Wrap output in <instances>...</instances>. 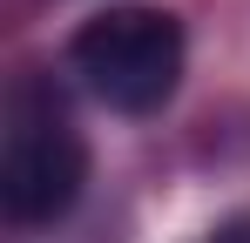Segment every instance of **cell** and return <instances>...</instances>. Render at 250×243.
<instances>
[{
    "label": "cell",
    "mask_w": 250,
    "mask_h": 243,
    "mask_svg": "<svg viewBox=\"0 0 250 243\" xmlns=\"http://www.w3.org/2000/svg\"><path fill=\"white\" fill-rule=\"evenodd\" d=\"M88 182V142L68 101L47 81H14L7 95V135H0V216L14 230L61 223Z\"/></svg>",
    "instance_id": "cell-1"
},
{
    "label": "cell",
    "mask_w": 250,
    "mask_h": 243,
    "mask_svg": "<svg viewBox=\"0 0 250 243\" xmlns=\"http://www.w3.org/2000/svg\"><path fill=\"white\" fill-rule=\"evenodd\" d=\"M183 20L163 7H108L68 40V68L115 115H156L183 88Z\"/></svg>",
    "instance_id": "cell-2"
},
{
    "label": "cell",
    "mask_w": 250,
    "mask_h": 243,
    "mask_svg": "<svg viewBox=\"0 0 250 243\" xmlns=\"http://www.w3.org/2000/svg\"><path fill=\"white\" fill-rule=\"evenodd\" d=\"M203 243H250V209H244V216H230V223H216Z\"/></svg>",
    "instance_id": "cell-3"
}]
</instances>
